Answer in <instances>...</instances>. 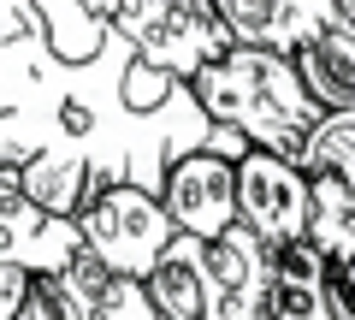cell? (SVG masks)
<instances>
[{
  "label": "cell",
  "mask_w": 355,
  "mask_h": 320,
  "mask_svg": "<svg viewBox=\"0 0 355 320\" xmlns=\"http://www.w3.org/2000/svg\"><path fill=\"white\" fill-rule=\"evenodd\" d=\"M24 285H30V279H18V273L0 267V320H12V314H18V303H24Z\"/></svg>",
  "instance_id": "16"
},
{
  "label": "cell",
  "mask_w": 355,
  "mask_h": 320,
  "mask_svg": "<svg viewBox=\"0 0 355 320\" xmlns=\"http://www.w3.org/2000/svg\"><path fill=\"white\" fill-rule=\"evenodd\" d=\"M101 291H107V273L77 249L60 273L48 279H30L24 285V303H18L12 320H95L101 308Z\"/></svg>",
  "instance_id": "13"
},
{
  "label": "cell",
  "mask_w": 355,
  "mask_h": 320,
  "mask_svg": "<svg viewBox=\"0 0 355 320\" xmlns=\"http://www.w3.org/2000/svg\"><path fill=\"white\" fill-rule=\"evenodd\" d=\"M291 71L320 113H355V18L326 24L314 42H302L291 53Z\"/></svg>",
  "instance_id": "10"
},
{
  "label": "cell",
  "mask_w": 355,
  "mask_h": 320,
  "mask_svg": "<svg viewBox=\"0 0 355 320\" xmlns=\"http://www.w3.org/2000/svg\"><path fill=\"white\" fill-rule=\"evenodd\" d=\"M107 30L130 48L142 71H160L172 83H190L202 65H214L231 48L225 24L207 0H125Z\"/></svg>",
  "instance_id": "3"
},
{
  "label": "cell",
  "mask_w": 355,
  "mask_h": 320,
  "mask_svg": "<svg viewBox=\"0 0 355 320\" xmlns=\"http://www.w3.org/2000/svg\"><path fill=\"white\" fill-rule=\"evenodd\" d=\"M142 303L160 320H207V279H202V244L196 237H178L160 249V261L148 267V279L137 285Z\"/></svg>",
  "instance_id": "11"
},
{
  "label": "cell",
  "mask_w": 355,
  "mask_h": 320,
  "mask_svg": "<svg viewBox=\"0 0 355 320\" xmlns=\"http://www.w3.org/2000/svg\"><path fill=\"white\" fill-rule=\"evenodd\" d=\"M154 202H160L166 226H172L178 237L207 244V237L231 231V226H237V184H231V160H219V154H207V149L172 160Z\"/></svg>",
  "instance_id": "7"
},
{
  "label": "cell",
  "mask_w": 355,
  "mask_h": 320,
  "mask_svg": "<svg viewBox=\"0 0 355 320\" xmlns=\"http://www.w3.org/2000/svg\"><path fill=\"white\" fill-rule=\"evenodd\" d=\"M30 18H36L48 53L65 60V65H89L95 53L107 48V36H113L101 18H89L83 6H71V0H30Z\"/></svg>",
  "instance_id": "14"
},
{
  "label": "cell",
  "mask_w": 355,
  "mask_h": 320,
  "mask_svg": "<svg viewBox=\"0 0 355 320\" xmlns=\"http://www.w3.org/2000/svg\"><path fill=\"white\" fill-rule=\"evenodd\" d=\"M225 24L231 48H261L291 60L302 42H314L326 24H349L355 0H207Z\"/></svg>",
  "instance_id": "6"
},
{
  "label": "cell",
  "mask_w": 355,
  "mask_h": 320,
  "mask_svg": "<svg viewBox=\"0 0 355 320\" xmlns=\"http://www.w3.org/2000/svg\"><path fill=\"white\" fill-rule=\"evenodd\" d=\"M77 255V226L53 219L18 190L12 178H0V267L18 279H48Z\"/></svg>",
  "instance_id": "9"
},
{
  "label": "cell",
  "mask_w": 355,
  "mask_h": 320,
  "mask_svg": "<svg viewBox=\"0 0 355 320\" xmlns=\"http://www.w3.org/2000/svg\"><path fill=\"white\" fill-rule=\"evenodd\" d=\"M231 184H237V226L249 231L261 249H291L296 237H308V184L291 160L279 154L249 149L231 167Z\"/></svg>",
  "instance_id": "5"
},
{
  "label": "cell",
  "mask_w": 355,
  "mask_h": 320,
  "mask_svg": "<svg viewBox=\"0 0 355 320\" xmlns=\"http://www.w3.org/2000/svg\"><path fill=\"white\" fill-rule=\"evenodd\" d=\"M266 320H331L326 291V255L308 237L272 255V285H266Z\"/></svg>",
  "instance_id": "12"
},
{
  "label": "cell",
  "mask_w": 355,
  "mask_h": 320,
  "mask_svg": "<svg viewBox=\"0 0 355 320\" xmlns=\"http://www.w3.org/2000/svg\"><path fill=\"white\" fill-rule=\"evenodd\" d=\"M95 320H160L148 303H142V291L130 279H107L101 291V308H95Z\"/></svg>",
  "instance_id": "15"
},
{
  "label": "cell",
  "mask_w": 355,
  "mask_h": 320,
  "mask_svg": "<svg viewBox=\"0 0 355 320\" xmlns=\"http://www.w3.org/2000/svg\"><path fill=\"white\" fill-rule=\"evenodd\" d=\"M207 279V320H266V285H272V249H261L243 226L202 244Z\"/></svg>",
  "instance_id": "8"
},
{
  "label": "cell",
  "mask_w": 355,
  "mask_h": 320,
  "mask_svg": "<svg viewBox=\"0 0 355 320\" xmlns=\"http://www.w3.org/2000/svg\"><path fill=\"white\" fill-rule=\"evenodd\" d=\"M214 125L190 83L142 71L119 36L89 65L48 53L30 0H0V178L42 214L77 219L113 184L160 196L172 160L207 149Z\"/></svg>",
  "instance_id": "1"
},
{
  "label": "cell",
  "mask_w": 355,
  "mask_h": 320,
  "mask_svg": "<svg viewBox=\"0 0 355 320\" xmlns=\"http://www.w3.org/2000/svg\"><path fill=\"white\" fill-rule=\"evenodd\" d=\"M71 6H83L89 18H101V24H113V12L125 6V0H71Z\"/></svg>",
  "instance_id": "17"
},
{
  "label": "cell",
  "mask_w": 355,
  "mask_h": 320,
  "mask_svg": "<svg viewBox=\"0 0 355 320\" xmlns=\"http://www.w3.org/2000/svg\"><path fill=\"white\" fill-rule=\"evenodd\" d=\"M71 226H77V249H83L107 279H130V285L148 279V267L160 261V249L172 244V226H166L160 202L142 196V190H130V184L101 190Z\"/></svg>",
  "instance_id": "4"
},
{
  "label": "cell",
  "mask_w": 355,
  "mask_h": 320,
  "mask_svg": "<svg viewBox=\"0 0 355 320\" xmlns=\"http://www.w3.org/2000/svg\"><path fill=\"white\" fill-rule=\"evenodd\" d=\"M190 101L202 107L214 130H231V137H243V149L279 154L291 167L302 160L320 125V107L296 83L291 60L261 48H225L214 65H202L190 77Z\"/></svg>",
  "instance_id": "2"
}]
</instances>
